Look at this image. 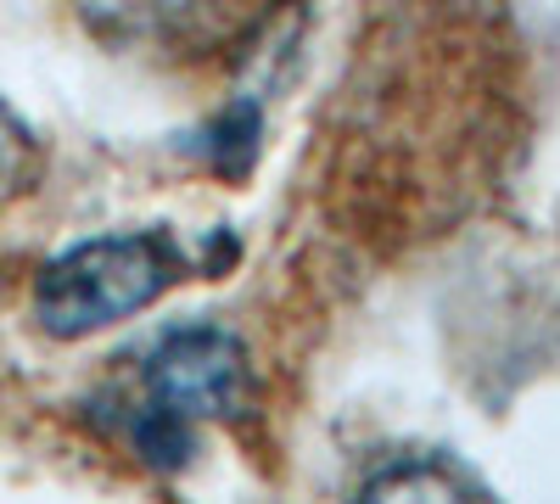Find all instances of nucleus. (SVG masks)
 <instances>
[{
	"instance_id": "f257e3e1",
	"label": "nucleus",
	"mask_w": 560,
	"mask_h": 504,
	"mask_svg": "<svg viewBox=\"0 0 560 504\" xmlns=\"http://www.w3.org/2000/svg\"><path fill=\"white\" fill-rule=\"evenodd\" d=\"M174 281H185V253L168 236H96L39 269L34 314L51 337L73 342L152 308Z\"/></svg>"
},
{
	"instance_id": "f03ea898",
	"label": "nucleus",
	"mask_w": 560,
	"mask_h": 504,
	"mask_svg": "<svg viewBox=\"0 0 560 504\" xmlns=\"http://www.w3.org/2000/svg\"><path fill=\"white\" fill-rule=\"evenodd\" d=\"M253 392V364L247 348L219 331V326H185L168 331L147 353V403L174 421H213L236 415Z\"/></svg>"
},
{
	"instance_id": "7ed1b4c3",
	"label": "nucleus",
	"mask_w": 560,
	"mask_h": 504,
	"mask_svg": "<svg viewBox=\"0 0 560 504\" xmlns=\"http://www.w3.org/2000/svg\"><path fill=\"white\" fill-rule=\"evenodd\" d=\"M364 499H488V488L477 477H465L459 466L443 460H398L382 466L376 477H364Z\"/></svg>"
}]
</instances>
